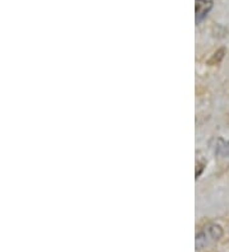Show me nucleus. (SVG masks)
I'll list each match as a JSON object with an SVG mask.
<instances>
[{
  "label": "nucleus",
  "mask_w": 229,
  "mask_h": 252,
  "mask_svg": "<svg viewBox=\"0 0 229 252\" xmlns=\"http://www.w3.org/2000/svg\"><path fill=\"white\" fill-rule=\"evenodd\" d=\"M223 234V231H222V227L220 225L211 224L205 227L201 232H198L197 237H196V246L198 249L206 246L209 243L215 242L222 237Z\"/></svg>",
  "instance_id": "obj_1"
},
{
  "label": "nucleus",
  "mask_w": 229,
  "mask_h": 252,
  "mask_svg": "<svg viewBox=\"0 0 229 252\" xmlns=\"http://www.w3.org/2000/svg\"><path fill=\"white\" fill-rule=\"evenodd\" d=\"M213 8V1L211 0H196L195 1V12H196V23L204 21L209 12Z\"/></svg>",
  "instance_id": "obj_2"
},
{
  "label": "nucleus",
  "mask_w": 229,
  "mask_h": 252,
  "mask_svg": "<svg viewBox=\"0 0 229 252\" xmlns=\"http://www.w3.org/2000/svg\"><path fill=\"white\" fill-rule=\"evenodd\" d=\"M196 167H197V171H196V177H198V176L201 175L202 169H204V163L197 162L196 163Z\"/></svg>",
  "instance_id": "obj_3"
}]
</instances>
